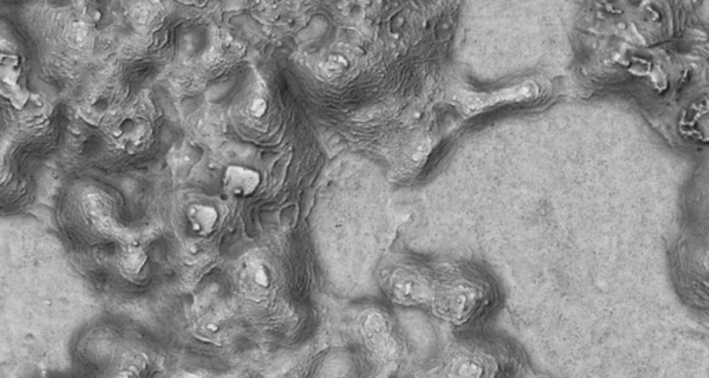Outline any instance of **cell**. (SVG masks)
I'll return each instance as SVG.
<instances>
[{
	"label": "cell",
	"mask_w": 709,
	"mask_h": 378,
	"mask_svg": "<svg viewBox=\"0 0 709 378\" xmlns=\"http://www.w3.org/2000/svg\"><path fill=\"white\" fill-rule=\"evenodd\" d=\"M538 93H539L538 84L534 80H527L517 86L500 89L491 93H463L459 101L462 112L467 116H473L502 104L531 101L538 96Z\"/></svg>",
	"instance_id": "cell-1"
},
{
	"label": "cell",
	"mask_w": 709,
	"mask_h": 378,
	"mask_svg": "<svg viewBox=\"0 0 709 378\" xmlns=\"http://www.w3.org/2000/svg\"><path fill=\"white\" fill-rule=\"evenodd\" d=\"M389 291L396 302L414 305L428 298L430 288L426 278L410 267L398 269L389 278Z\"/></svg>",
	"instance_id": "cell-2"
},
{
	"label": "cell",
	"mask_w": 709,
	"mask_h": 378,
	"mask_svg": "<svg viewBox=\"0 0 709 378\" xmlns=\"http://www.w3.org/2000/svg\"><path fill=\"white\" fill-rule=\"evenodd\" d=\"M116 140L128 154H140L152 143V126L141 116L125 118L116 129Z\"/></svg>",
	"instance_id": "cell-3"
},
{
	"label": "cell",
	"mask_w": 709,
	"mask_h": 378,
	"mask_svg": "<svg viewBox=\"0 0 709 378\" xmlns=\"http://www.w3.org/2000/svg\"><path fill=\"white\" fill-rule=\"evenodd\" d=\"M477 291L466 282L456 284L438 298V309L452 320H464L477 303Z\"/></svg>",
	"instance_id": "cell-4"
},
{
	"label": "cell",
	"mask_w": 709,
	"mask_h": 378,
	"mask_svg": "<svg viewBox=\"0 0 709 378\" xmlns=\"http://www.w3.org/2000/svg\"><path fill=\"white\" fill-rule=\"evenodd\" d=\"M262 176L256 169L244 165H230L223 173V188L236 198H250L261 187Z\"/></svg>",
	"instance_id": "cell-5"
},
{
	"label": "cell",
	"mask_w": 709,
	"mask_h": 378,
	"mask_svg": "<svg viewBox=\"0 0 709 378\" xmlns=\"http://www.w3.org/2000/svg\"><path fill=\"white\" fill-rule=\"evenodd\" d=\"M362 331L369 346L374 350L384 352L388 348L389 325L380 312L371 310L365 314L362 320Z\"/></svg>",
	"instance_id": "cell-6"
},
{
	"label": "cell",
	"mask_w": 709,
	"mask_h": 378,
	"mask_svg": "<svg viewBox=\"0 0 709 378\" xmlns=\"http://www.w3.org/2000/svg\"><path fill=\"white\" fill-rule=\"evenodd\" d=\"M186 219L190 230L194 234L200 237H208L215 231L218 226L219 212L216 208L208 204H193L186 212Z\"/></svg>",
	"instance_id": "cell-7"
},
{
	"label": "cell",
	"mask_w": 709,
	"mask_h": 378,
	"mask_svg": "<svg viewBox=\"0 0 709 378\" xmlns=\"http://www.w3.org/2000/svg\"><path fill=\"white\" fill-rule=\"evenodd\" d=\"M0 79L3 86H12L21 83L22 79V62L17 53L4 50L0 58Z\"/></svg>",
	"instance_id": "cell-8"
},
{
	"label": "cell",
	"mask_w": 709,
	"mask_h": 378,
	"mask_svg": "<svg viewBox=\"0 0 709 378\" xmlns=\"http://www.w3.org/2000/svg\"><path fill=\"white\" fill-rule=\"evenodd\" d=\"M19 112H21L22 123H25L28 126L43 125L44 122H47L49 115H50L46 101L37 94H32L29 102Z\"/></svg>",
	"instance_id": "cell-9"
},
{
	"label": "cell",
	"mask_w": 709,
	"mask_h": 378,
	"mask_svg": "<svg viewBox=\"0 0 709 378\" xmlns=\"http://www.w3.org/2000/svg\"><path fill=\"white\" fill-rule=\"evenodd\" d=\"M485 367L478 357H463L453 366L455 378H482Z\"/></svg>",
	"instance_id": "cell-10"
},
{
	"label": "cell",
	"mask_w": 709,
	"mask_h": 378,
	"mask_svg": "<svg viewBox=\"0 0 709 378\" xmlns=\"http://www.w3.org/2000/svg\"><path fill=\"white\" fill-rule=\"evenodd\" d=\"M1 94L12 104V107L18 111L24 109V107L29 102L32 93L28 90V87L22 83L12 84V86H3L1 84Z\"/></svg>",
	"instance_id": "cell-11"
},
{
	"label": "cell",
	"mask_w": 709,
	"mask_h": 378,
	"mask_svg": "<svg viewBox=\"0 0 709 378\" xmlns=\"http://www.w3.org/2000/svg\"><path fill=\"white\" fill-rule=\"evenodd\" d=\"M91 35H93L91 33V26L85 24L80 19L73 22L72 26L69 28L68 33H67L69 43L72 44V47H76V48L87 46V43H90Z\"/></svg>",
	"instance_id": "cell-12"
},
{
	"label": "cell",
	"mask_w": 709,
	"mask_h": 378,
	"mask_svg": "<svg viewBox=\"0 0 709 378\" xmlns=\"http://www.w3.org/2000/svg\"><path fill=\"white\" fill-rule=\"evenodd\" d=\"M146 262H147V253L141 246H130L129 249L125 251V253L122 256L123 269L133 271V273L141 270V267L146 264Z\"/></svg>",
	"instance_id": "cell-13"
},
{
	"label": "cell",
	"mask_w": 709,
	"mask_h": 378,
	"mask_svg": "<svg viewBox=\"0 0 709 378\" xmlns=\"http://www.w3.org/2000/svg\"><path fill=\"white\" fill-rule=\"evenodd\" d=\"M349 69V61L344 55H330L329 60L322 65V71L326 78L335 79Z\"/></svg>",
	"instance_id": "cell-14"
},
{
	"label": "cell",
	"mask_w": 709,
	"mask_h": 378,
	"mask_svg": "<svg viewBox=\"0 0 709 378\" xmlns=\"http://www.w3.org/2000/svg\"><path fill=\"white\" fill-rule=\"evenodd\" d=\"M248 276L251 281L261 289H268L272 282V276L269 269L262 263H255L248 269Z\"/></svg>",
	"instance_id": "cell-15"
},
{
	"label": "cell",
	"mask_w": 709,
	"mask_h": 378,
	"mask_svg": "<svg viewBox=\"0 0 709 378\" xmlns=\"http://www.w3.org/2000/svg\"><path fill=\"white\" fill-rule=\"evenodd\" d=\"M80 8V12H79V18L80 21H83L85 24L93 26L100 18H101V12L91 4H87V3H83L79 6Z\"/></svg>",
	"instance_id": "cell-16"
},
{
	"label": "cell",
	"mask_w": 709,
	"mask_h": 378,
	"mask_svg": "<svg viewBox=\"0 0 709 378\" xmlns=\"http://www.w3.org/2000/svg\"><path fill=\"white\" fill-rule=\"evenodd\" d=\"M250 111L255 118H262L268 111V101L263 97H255L250 104Z\"/></svg>",
	"instance_id": "cell-17"
}]
</instances>
